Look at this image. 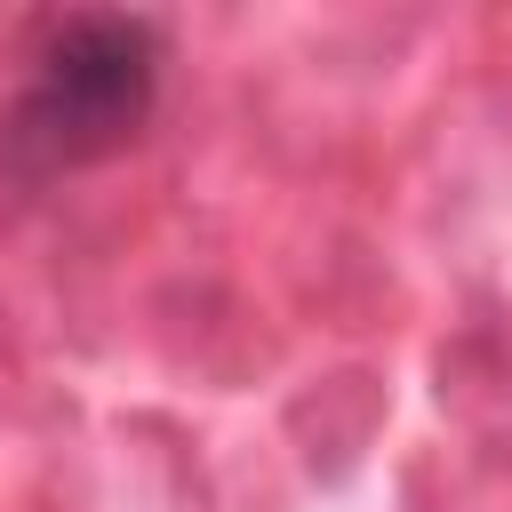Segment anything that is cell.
<instances>
[{
    "label": "cell",
    "mask_w": 512,
    "mask_h": 512,
    "mask_svg": "<svg viewBox=\"0 0 512 512\" xmlns=\"http://www.w3.org/2000/svg\"><path fill=\"white\" fill-rule=\"evenodd\" d=\"M152 104V32L128 16H72L48 24L24 104H16V144L40 160H88L120 144Z\"/></svg>",
    "instance_id": "6da1fadb"
}]
</instances>
